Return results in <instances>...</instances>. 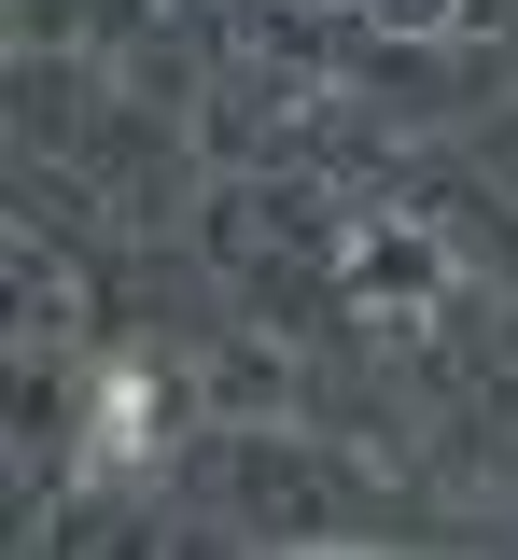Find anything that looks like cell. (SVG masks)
<instances>
[{
	"mask_svg": "<svg viewBox=\"0 0 518 560\" xmlns=\"http://www.w3.org/2000/svg\"><path fill=\"white\" fill-rule=\"evenodd\" d=\"M154 448V393L141 378H98V463H141Z\"/></svg>",
	"mask_w": 518,
	"mask_h": 560,
	"instance_id": "6da1fadb",
	"label": "cell"
},
{
	"mask_svg": "<svg viewBox=\"0 0 518 560\" xmlns=\"http://www.w3.org/2000/svg\"><path fill=\"white\" fill-rule=\"evenodd\" d=\"M378 14H392V28H435V14H448V0H378Z\"/></svg>",
	"mask_w": 518,
	"mask_h": 560,
	"instance_id": "7a4b0ae2",
	"label": "cell"
}]
</instances>
